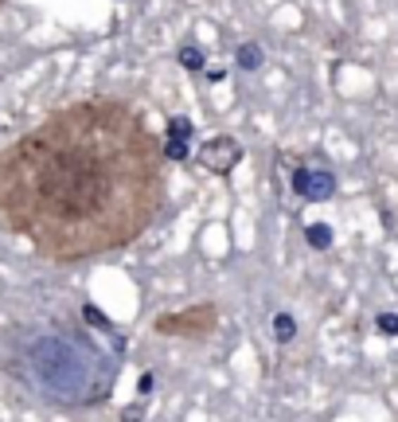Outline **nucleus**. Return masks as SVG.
I'll return each mask as SVG.
<instances>
[{
    "label": "nucleus",
    "mask_w": 398,
    "mask_h": 422,
    "mask_svg": "<svg viewBox=\"0 0 398 422\" xmlns=\"http://www.w3.org/2000/svg\"><path fill=\"white\" fill-rule=\"evenodd\" d=\"M137 387H141V395H149V391H153V375L144 372V375H141V383H137Z\"/></svg>",
    "instance_id": "13"
},
{
    "label": "nucleus",
    "mask_w": 398,
    "mask_h": 422,
    "mask_svg": "<svg viewBox=\"0 0 398 422\" xmlns=\"http://www.w3.org/2000/svg\"><path fill=\"white\" fill-rule=\"evenodd\" d=\"M242 157H246V149H242V141L238 137H230V133H219V137H207L199 149H195V161L204 164L211 176H230V172L242 164Z\"/></svg>",
    "instance_id": "4"
},
{
    "label": "nucleus",
    "mask_w": 398,
    "mask_h": 422,
    "mask_svg": "<svg viewBox=\"0 0 398 422\" xmlns=\"http://www.w3.org/2000/svg\"><path fill=\"white\" fill-rule=\"evenodd\" d=\"M223 313L215 301H195L184 309H168L161 317H153V332L168 340H211L219 332Z\"/></svg>",
    "instance_id": "3"
},
{
    "label": "nucleus",
    "mask_w": 398,
    "mask_h": 422,
    "mask_svg": "<svg viewBox=\"0 0 398 422\" xmlns=\"http://www.w3.org/2000/svg\"><path fill=\"white\" fill-rule=\"evenodd\" d=\"M375 325H379V332H387V337H398V313H379Z\"/></svg>",
    "instance_id": "11"
},
{
    "label": "nucleus",
    "mask_w": 398,
    "mask_h": 422,
    "mask_svg": "<svg viewBox=\"0 0 398 422\" xmlns=\"http://www.w3.org/2000/svg\"><path fill=\"white\" fill-rule=\"evenodd\" d=\"M121 337H98L90 321L32 317L0 329V372L55 411H90L113 395Z\"/></svg>",
    "instance_id": "2"
},
{
    "label": "nucleus",
    "mask_w": 398,
    "mask_h": 422,
    "mask_svg": "<svg viewBox=\"0 0 398 422\" xmlns=\"http://www.w3.org/2000/svg\"><path fill=\"white\" fill-rule=\"evenodd\" d=\"M305 239H309V246H313V251H328L336 235H332L328 223H309V227H305Z\"/></svg>",
    "instance_id": "10"
},
{
    "label": "nucleus",
    "mask_w": 398,
    "mask_h": 422,
    "mask_svg": "<svg viewBox=\"0 0 398 422\" xmlns=\"http://www.w3.org/2000/svg\"><path fill=\"white\" fill-rule=\"evenodd\" d=\"M289 188H293L297 200L324 203L336 195V172L324 169V164H297L293 176H289Z\"/></svg>",
    "instance_id": "5"
},
{
    "label": "nucleus",
    "mask_w": 398,
    "mask_h": 422,
    "mask_svg": "<svg viewBox=\"0 0 398 422\" xmlns=\"http://www.w3.org/2000/svg\"><path fill=\"white\" fill-rule=\"evenodd\" d=\"M273 340H278V344H293L297 340V317L293 313H273Z\"/></svg>",
    "instance_id": "8"
},
{
    "label": "nucleus",
    "mask_w": 398,
    "mask_h": 422,
    "mask_svg": "<svg viewBox=\"0 0 398 422\" xmlns=\"http://www.w3.org/2000/svg\"><path fill=\"white\" fill-rule=\"evenodd\" d=\"M161 149H164V161H168V164L187 161L192 149H195V126L187 118H168L164 137H161Z\"/></svg>",
    "instance_id": "6"
},
{
    "label": "nucleus",
    "mask_w": 398,
    "mask_h": 422,
    "mask_svg": "<svg viewBox=\"0 0 398 422\" xmlns=\"http://www.w3.org/2000/svg\"><path fill=\"white\" fill-rule=\"evenodd\" d=\"M0 8H4V0H0Z\"/></svg>",
    "instance_id": "14"
},
{
    "label": "nucleus",
    "mask_w": 398,
    "mask_h": 422,
    "mask_svg": "<svg viewBox=\"0 0 398 422\" xmlns=\"http://www.w3.org/2000/svg\"><path fill=\"white\" fill-rule=\"evenodd\" d=\"M164 203L161 137L118 94L67 102L0 149V231L55 266L129 251Z\"/></svg>",
    "instance_id": "1"
},
{
    "label": "nucleus",
    "mask_w": 398,
    "mask_h": 422,
    "mask_svg": "<svg viewBox=\"0 0 398 422\" xmlns=\"http://www.w3.org/2000/svg\"><path fill=\"white\" fill-rule=\"evenodd\" d=\"M176 59H180V67H184V71H204L207 67V55L195 47V43H184V47L176 51Z\"/></svg>",
    "instance_id": "9"
},
{
    "label": "nucleus",
    "mask_w": 398,
    "mask_h": 422,
    "mask_svg": "<svg viewBox=\"0 0 398 422\" xmlns=\"http://www.w3.org/2000/svg\"><path fill=\"white\" fill-rule=\"evenodd\" d=\"M262 63H266L262 43H238V51H235V67L238 71H258Z\"/></svg>",
    "instance_id": "7"
},
{
    "label": "nucleus",
    "mask_w": 398,
    "mask_h": 422,
    "mask_svg": "<svg viewBox=\"0 0 398 422\" xmlns=\"http://www.w3.org/2000/svg\"><path fill=\"white\" fill-rule=\"evenodd\" d=\"M141 414H144V403L129 406V411H125V422H137V418H141Z\"/></svg>",
    "instance_id": "12"
}]
</instances>
